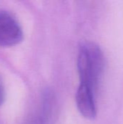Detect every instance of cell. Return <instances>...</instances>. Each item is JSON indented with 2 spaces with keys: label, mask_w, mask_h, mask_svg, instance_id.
I'll return each instance as SVG.
<instances>
[{
  "label": "cell",
  "mask_w": 123,
  "mask_h": 124,
  "mask_svg": "<svg viewBox=\"0 0 123 124\" xmlns=\"http://www.w3.org/2000/svg\"><path fill=\"white\" fill-rule=\"evenodd\" d=\"M104 65V56L98 44L93 41L80 44L77 59L80 84L89 86L95 92L101 81Z\"/></svg>",
  "instance_id": "1"
},
{
  "label": "cell",
  "mask_w": 123,
  "mask_h": 124,
  "mask_svg": "<svg viewBox=\"0 0 123 124\" xmlns=\"http://www.w3.org/2000/svg\"><path fill=\"white\" fill-rule=\"evenodd\" d=\"M25 34L17 17L4 7H0V47L10 48L20 44Z\"/></svg>",
  "instance_id": "2"
},
{
  "label": "cell",
  "mask_w": 123,
  "mask_h": 124,
  "mask_svg": "<svg viewBox=\"0 0 123 124\" xmlns=\"http://www.w3.org/2000/svg\"><path fill=\"white\" fill-rule=\"evenodd\" d=\"M75 102L78 111L85 118L93 120L96 118L95 92L89 86L80 84L75 94Z\"/></svg>",
  "instance_id": "3"
},
{
  "label": "cell",
  "mask_w": 123,
  "mask_h": 124,
  "mask_svg": "<svg viewBox=\"0 0 123 124\" xmlns=\"http://www.w3.org/2000/svg\"><path fill=\"white\" fill-rule=\"evenodd\" d=\"M7 98V92L5 84L2 77L0 75V108L5 103Z\"/></svg>",
  "instance_id": "4"
}]
</instances>
